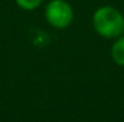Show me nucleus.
Listing matches in <instances>:
<instances>
[{"instance_id": "1", "label": "nucleus", "mask_w": 124, "mask_h": 122, "mask_svg": "<svg viewBox=\"0 0 124 122\" xmlns=\"http://www.w3.org/2000/svg\"><path fill=\"white\" fill-rule=\"evenodd\" d=\"M93 26L103 38H117L124 33V16L114 7H100L93 16Z\"/></svg>"}, {"instance_id": "2", "label": "nucleus", "mask_w": 124, "mask_h": 122, "mask_svg": "<svg viewBox=\"0 0 124 122\" xmlns=\"http://www.w3.org/2000/svg\"><path fill=\"white\" fill-rule=\"evenodd\" d=\"M45 17L53 28L65 29L74 20V11L66 0H52L46 4Z\"/></svg>"}, {"instance_id": "3", "label": "nucleus", "mask_w": 124, "mask_h": 122, "mask_svg": "<svg viewBox=\"0 0 124 122\" xmlns=\"http://www.w3.org/2000/svg\"><path fill=\"white\" fill-rule=\"evenodd\" d=\"M111 58L117 66L124 67V36H119L111 47Z\"/></svg>"}, {"instance_id": "4", "label": "nucleus", "mask_w": 124, "mask_h": 122, "mask_svg": "<svg viewBox=\"0 0 124 122\" xmlns=\"http://www.w3.org/2000/svg\"><path fill=\"white\" fill-rule=\"evenodd\" d=\"M16 4L19 5L21 9H25V11H33L38 8L42 3V0H15Z\"/></svg>"}]
</instances>
